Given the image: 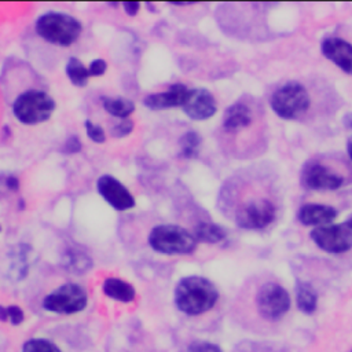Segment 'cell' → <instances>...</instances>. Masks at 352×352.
Masks as SVG:
<instances>
[{
	"mask_svg": "<svg viewBox=\"0 0 352 352\" xmlns=\"http://www.w3.org/2000/svg\"><path fill=\"white\" fill-rule=\"evenodd\" d=\"M219 300V290L212 280L199 275L182 278L175 287L176 308L190 316L212 309Z\"/></svg>",
	"mask_w": 352,
	"mask_h": 352,
	"instance_id": "6da1fadb",
	"label": "cell"
},
{
	"mask_svg": "<svg viewBox=\"0 0 352 352\" xmlns=\"http://www.w3.org/2000/svg\"><path fill=\"white\" fill-rule=\"evenodd\" d=\"M36 33L51 44L69 47L76 43L82 32L81 22L65 12L50 11L37 18Z\"/></svg>",
	"mask_w": 352,
	"mask_h": 352,
	"instance_id": "7a4b0ae2",
	"label": "cell"
},
{
	"mask_svg": "<svg viewBox=\"0 0 352 352\" xmlns=\"http://www.w3.org/2000/svg\"><path fill=\"white\" fill-rule=\"evenodd\" d=\"M150 248L161 254H190L197 249L198 241L191 231L175 224H160L148 234Z\"/></svg>",
	"mask_w": 352,
	"mask_h": 352,
	"instance_id": "3957f363",
	"label": "cell"
},
{
	"mask_svg": "<svg viewBox=\"0 0 352 352\" xmlns=\"http://www.w3.org/2000/svg\"><path fill=\"white\" fill-rule=\"evenodd\" d=\"M56 103L52 96L44 91L29 89L22 92L12 103V113L15 118L23 125H37L47 121Z\"/></svg>",
	"mask_w": 352,
	"mask_h": 352,
	"instance_id": "277c9868",
	"label": "cell"
},
{
	"mask_svg": "<svg viewBox=\"0 0 352 352\" xmlns=\"http://www.w3.org/2000/svg\"><path fill=\"white\" fill-rule=\"evenodd\" d=\"M272 111L285 120L301 117L311 104L308 91L300 82L292 81L280 85L274 91L270 99Z\"/></svg>",
	"mask_w": 352,
	"mask_h": 352,
	"instance_id": "5b68a950",
	"label": "cell"
},
{
	"mask_svg": "<svg viewBox=\"0 0 352 352\" xmlns=\"http://www.w3.org/2000/svg\"><path fill=\"white\" fill-rule=\"evenodd\" d=\"M88 304V294L85 289L78 283L67 282L50 294H47L43 300V308L45 311L54 314L72 315L81 312L85 309Z\"/></svg>",
	"mask_w": 352,
	"mask_h": 352,
	"instance_id": "8992f818",
	"label": "cell"
},
{
	"mask_svg": "<svg viewBox=\"0 0 352 352\" xmlns=\"http://www.w3.org/2000/svg\"><path fill=\"white\" fill-rule=\"evenodd\" d=\"M292 300L287 290L275 282L264 283L256 294V307L260 316L275 322L282 319L290 309Z\"/></svg>",
	"mask_w": 352,
	"mask_h": 352,
	"instance_id": "52a82bcc",
	"label": "cell"
},
{
	"mask_svg": "<svg viewBox=\"0 0 352 352\" xmlns=\"http://www.w3.org/2000/svg\"><path fill=\"white\" fill-rule=\"evenodd\" d=\"M311 239L326 253H345L352 249V220L316 227L311 231Z\"/></svg>",
	"mask_w": 352,
	"mask_h": 352,
	"instance_id": "ba28073f",
	"label": "cell"
},
{
	"mask_svg": "<svg viewBox=\"0 0 352 352\" xmlns=\"http://www.w3.org/2000/svg\"><path fill=\"white\" fill-rule=\"evenodd\" d=\"M276 216L275 205L267 198H257L245 202L235 212V223L245 230H263Z\"/></svg>",
	"mask_w": 352,
	"mask_h": 352,
	"instance_id": "9c48e42d",
	"label": "cell"
},
{
	"mask_svg": "<svg viewBox=\"0 0 352 352\" xmlns=\"http://www.w3.org/2000/svg\"><path fill=\"white\" fill-rule=\"evenodd\" d=\"M342 183L344 177L340 173H336L326 165L316 161L308 162L301 172V184L308 190H337Z\"/></svg>",
	"mask_w": 352,
	"mask_h": 352,
	"instance_id": "30bf717a",
	"label": "cell"
},
{
	"mask_svg": "<svg viewBox=\"0 0 352 352\" xmlns=\"http://www.w3.org/2000/svg\"><path fill=\"white\" fill-rule=\"evenodd\" d=\"M96 188L100 197L118 212L132 209L136 205L131 191L111 175H102L96 182Z\"/></svg>",
	"mask_w": 352,
	"mask_h": 352,
	"instance_id": "8fae6325",
	"label": "cell"
},
{
	"mask_svg": "<svg viewBox=\"0 0 352 352\" xmlns=\"http://www.w3.org/2000/svg\"><path fill=\"white\" fill-rule=\"evenodd\" d=\"M182 109L191 120H208L217 111V103L206 88H194L188 91Z\"/></svg>",
	"mask_w": 352,
	"mask_h": 352,
	"instance_id": "7c38bea8",
	"label": "cell"
},
{
	"mask_svg": "<svg viewBox=\"0 0 352 352\" xmlns=\"http://www.w3.org/2000/svg\"><path fill=\"white\" fill-rule=\"evenodd\" d=\"M322 54L342 72L352 74V44L340 37H326L322 41Z\"/></svg>",
	"mask_w": 352,
	"mask_h": 352,
	"instance_id": "4fadbf2b",
	"label": "cell"
},
{
	"mask_svg": "<svg viewBox=\"0 0 352 352\" xmlns=\"http://www.w3.org/2000/svg\"><path fill=\"white\" fill-rule=\"evenodd\" d=\"M188 88L184 84H173L164 92L150 94L143 99V104L150 110H164L170 107H182L187 95Z\"/></svg>",
	"mask_w": 352,
	"mask_h": 352,
	"instance_id": "5bb4252c",
	"label": "cell"
},
{
	"mask_svg": "<svg viewBox=\"0 0 352 352\" xmlns=\"http://www.w3.org/2000/svg\"><path fill=\"white\" fill-rule=\"evenodd\" d=\"M337 217V210L333 206L322 204H305L298 209L297 219L302 226L323 227L331 224Z\"/></svg>",
	"mask_w": 352,
	"mask_h": 352,
	"instance_id": "9a60e30c",
	"label": "cell"
},
{
	"mask_svg": "<svg viewBox=\"0 0 352 352\" xmlns=\"http://www.w3.org/2000/svg\"><path fill=\"white\" fill-rule=\"evenodd\" d=\"M253 114L248 104L236 102L231 104L223 116V128L228 132H235L243 129L252 124Z\"/></svg>",
	"mask_w": 352,
	"mask_h": 352,
	"instance_id": "2e32d148",
	"label": "cell"
},
{
	"mask_svg": "<svg viewBox=\"0 0 352 352\" xmlns=\"http://www.w3.org/2000/svg\"><path fill=\"white\" fill-rule=\"evenodd\" d=\"M102 292L107 297L120 302H131L136 297V290L129 282L122 280L120 278H113V276L106 278L103 280Z\"/></svg>",
	"mask_w": 352,
	"mask_h": 352,
	"instance_id": "e0dca14e",
	"label": "cell"
},
{
	"mask_svg": "<svg viewBox=\"0 0 352 352\" xmlns=\"http://www.w3.org/2000/svg\"><path fill=\"white\" fill-rule=\"evenodd\" d=\"M296 304H297V308L305 315H311L316 311L318 293L309 282L297 280V283H296Z\"/></svg>",
	"mask_w": 352,
	"mask_h": 352,
	"instance_id": "ac0fdd59",
	"label": "cell"
},
{
	"mask_svg": "<svg viewBox=\"0 0 352 352\" xmlns=\"http://www.w3.org/2000/svg\"><path fill=\"white\" fill-rule=\"evenodd\" d=\"M62 265L66 271L80 275L91 270L92 260L87 253L78 249H67L62 256Z\"/></svg>",
	"mask_w": 352,
	"mask_h": 352,
	"instance_id": "d6986e66",
	"label": "cell"
},
{
	"mask_svg": "<svg viewBox=\"0 0 352 352\" xmlns=\"http://www.w3.org/2000/svg\"><path fill=\"white\" fill-rule=\"evenodd\" d=\"M103 109L113 117L120 120L128 118L135 111V103L131 99L121 96H103L102 99Z\"/></svg>",
	"mask_w": 352,
	"mask_h": 352,
	"instance_id": "ffe728a7",
	"label": "cell"
},
{
	"mask_svg": "<svg viewBox=\"0 0 352 352\" xmlns=\"http://www.w3.org/2000/svg\"><path fill=\"white\" fill-rule=\"evenodd\" d=\"M192 234L197 238V241H201L205 243H219L224 241L227 236V231L223 227L210 221L198 223L194 227Z\"/></svg>",
	"mask_w": 352,
	"mask_h": 352,
	"instance_id": "44dd1931",
	"label": "cell"
},
{
	"mask_svg": "<svg viewBox=\"0 0 352 352\" xmlns=\"http://www.w3.org/2000/svg\"><path fill=\"white\" fill-rule=\"evenodd\" d=\"M66 76L70 80L72 84H74L76 87H85L88 84L89 80V72L88 67L84 66V63L76 58L72 56L67 63H66Z\"/></svg>",
	"mask_w": 352,
	"mask_h": 352,
	"instance_id": "7402d4cb",
	"label": "cell"
},
{
	"mask_svg": "<svg viewBox=\"0 0 352 352\" xmlns=\"http://www.w3.org/2000/svg\"><path fill=\"white\" fill-rule=\"evenodd\" d=\"M201 142H202V139H201V136L197 132H194V131L186 132L179 139V147H180L179 155L182 158H187V160L195 158L199 154Z\"/></svg>",
	"mask_w": 352,
	"mask_h": 352,
	"instance_id": "603a6c76",
	"label": "cell"
},
{
	"mask_svg": "<svg viewBox=\"0 0 352 352\" xmlns=\"http://www.w3.org/2000/svg\"><path fill=\"white\" fill-rule=\"evenodd\" d=\"M22 352H62L58 345L45 338H30L23 346Z\"/></svg>",
	"mask_w": 352,
	"mask_h": 352,
	"instance_id": "cb8c5ba5",
	"label": "cell"
},
{
	"mask_svg": "<svg viewBox=\"0 0 352 352\" xmlns=\"http://www.w3.org/2000/svg\"><path fill=\"white\" fill-rule=\"evenodd\" d=\"M133 131V121L131 118H122L110 128V133L114 138H125Z\"/></svg>",
	"mask_w": 352,
	"mask_h": 352,
	"instance_id": "d4e9b609",
	"label": "cell"
},
{
	"mask_svg": "<svg viewBox=\"0 0 352 352\" xmlns=\"http://www.w3.org/2000/svg\"><path fill=\"white\" fill-rule=\"evenodd\" d=\"M85 132H87V136L95 143H103L106 140V133L103 128L98 124H94L89 120L85 121Z\"/></svg>",
	"mask_w": 352,
	"mask_h": 352,
	"instance_id": "484cf974",
	"label": "cell"
},
{
	"mask_svg": "<svg viewBox=\"0 0 352 352\" xmlns=\"http://www.w3.org/2000/svg\"><path fill=\"white\" fill-rule=\"evenodd\" d=\"M186 352H223V349L209 341H194L187 346Z\"/></svg>",
	"mask_w": 352,
	"mask_h": 352,
	"instance_id": "4316f807",
	"label": "cell"
},
{
	"mask_svg": "<svg viewBox=\"0 0 352 352\" xmlns=\"http://www.w3.org/2000/svg\"><path fill=\"white\" fill-rule=\"evenodd\" d=\"M7 311H8V322L12 326H19L25 320V314L21 309V307H18V305H8Z\"/></svg>",
	"mask_w": 352,
	"mask_h": 352,
	"instance_id": "83f0119b",
	"label": "cell"
},
{
	"mask_svg": "<svg viewBox=\"0 0 352 352\" xmlns=\"http://www.w3.org/2000/svg\"><path fill=\"white\" fill-rule=\"evenodd\" d=\"M107 70V63L104 59H94L89 66H88V72H89V76H94V77H99L102 74H104Z\"/></svg>",
	"mask_w": 352,
	"mask_h": 352,
	"instance_id": "f1b7e54d",
	"label": "cell"
},
{
	"mask_svg": "<svg viewBox=\"0 0 352 352\" xmlns=\"http://www.w3.org/2000/svg\"><path fill=\"white\" fill-rule=\"evenodd\" d=\"M82 144L80 142V139L77 136H70L66 143H65V151L69 153V154H74V153H78L81 150Z\"/></svg>",
	"mask_w": 352,
	"mask_h": 352,
	"instance_id": "f546056e",
	"label": "cell"
},
{
	"mask_svg": "<svg viewBox=\"0 0 352 352\" xmlns=\"http://www.w3.org/2000/svg\"><path fill=\"white\" fill-rule=\"evenodd\" d=\"M124 11L129 15V16H135L140 8V4L138 1H124L122 3Z\"/></svg>",
	"mask_w": 352,
	"mask_h": 352,
	"instance_id": "4dcf8cb0",
	"label": "cell"
},
{
	"mask_svg": "<svg viewBox=\"0 0 352 352\" xmlns=\"http://www.w3.org/2000/svg\"><path fill=\"white\" fill-rule=\"evenodd\" d=\"M4 184H6V187H7L10 191H18V188H19V180H18V177L14 176V175L7 176L6 180H4Z\"/></svg>",
	"mask_w": 352,
	"mask_h": 352,
	"instance_id": "1f68e13d",
	"label": "cell"
},
{
	"mask_svg": "<svg viewBox=\"0 0 352 352\" xmlns=\"http://www.w3.org/2000/svg\"><path fill=\"white\" fill-rule=\"evenodd\" d=\"M0 320L8 322V311H7V307L4 305H0Z\"/></svg>",
	"mask_w": 352,
	"mask_h": 352,
	"instance_id": "d6a6232c",
	"label": "cell"
},
{
	"mask_svg": "<svg viewBox=\"0 0 352 352\" xmlns=\"http://www.w3.org/2000/svg\"><path fill=\"white\" fill-rule=\"evenodd\" d=\"M348 155H349V158H351V161H352V138H351L349 142H348Z\"/></svg>",
	"mask_w": 352,
	"mask_h": 352,
	"instance_id": "836d02e7",
	"label": "cell"
},
{
	"mask_svg": "<svg viewBox=\"0 0 352 352\" xmlns=\"http://www.w3.org/2000/svg\"><path fill=\"white\" fill-rule=\"evenodd\" d=\"M0 232H1V226H0Z\"/></svg>",
	"mask_w": 352,
	"mask_h": 352,
	"instance_id": "e575fe53",
	"label": "cell"
},
{
	"mask_svg": "<svg viewBox=\"0 0 352 352\" xmlns=\"http://www.w3.org/2000/svg\"><path fill=\"white\" fill-rule=\"evenodd\" d=\"M351 352H352V351H351Z\"/></svg>",
	"mask_w": 352,
	"mask_h": 352,
	"instance_id": "d590c367",
	"label": "cell"
}]
</instances>
